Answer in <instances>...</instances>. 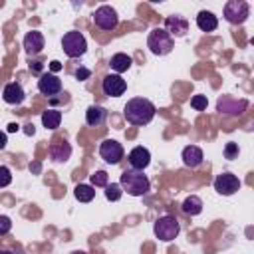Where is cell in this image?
I'll list each match as a JSON object with an SVG mask.
<instances>
[{
	"mask_svg": "<svg viewBox=\"0 0 254 254\" xmlns=\"http://www.w3.org/2000/svg\"><path fill=\"white\" fill-rule=\"evenodd\" d=\"M44 44H46L44 34L38 32V30H32L24 36V50H26L28 56H38L44 50Z\"/></svg>",
	"mask_w": 254,
	"mask_h": 254,
	"instance_id": "15",
	"label": "cell"
},
{
	"mask_svg": "<svg viewBox=\"0 0 254 254\" xmlns=\"http://www.w3.org/2000/svg\"><path fill=\"white\" fill-rule=\"evenodd\" d=\"M206 105H208L206 95H192V97H190V107H192V109H196V111H204Z\"/></svg>",
	"mask_w": 254,
	"mask_h": 254,
	"instance_id": "27",
	"label": "cell"
},
{
	"mask_svg": "<svg viewBox=\"0 0 254 254\" xmlns=\"http://www.w3.org/2000/svg\"><path fill=\"white\" fill-rule=\"evenodd\" d=\"M89 181H91V187H107L109 185V177H107V173L105 171H95L91 177H89Z\"/></svg>",
	"mask_w": 254,
	"mask_h": 254,
	"instance_id": "26",
	"label": "cell"
},
{
	"mask_svg": "<svg viewBox=\"0 0 254 254\" xmlns=\"http://www.w3.org/2000/svg\"><path fill=\"white\" fill-rule=\"evenodd\" d=\"M131 64H133L131 56H127V54H123V52L113 54V56H111V62H109L111 69H113L117 75H119V73H123V71H127V69L131 67Z\"/></svg>",
	"mask_w": 254,
	"mask_h": 254,
	"instance_id": "21",
	"label": "cell"
},
{
	"mask_svg": "<svg viewBox=\"0 0 254 254\" xmlns=\"http://www.w3.org/2000/svg\"><path fill=\"white\" fill-rule=\"evenodd\" d=\"M119 187L123 190H127V194L131 196H145L151 190V183L147 179V175H143V171H123L121 179H119Z\"/></svg>",
	"mask_w": 254,
	"mask_h": 254,
	"instance_id": "2",
	"label": "cell"
},
{
	"mask_svg": "<svg viewBox=\"0 0 254 254\" xmlns=\"http://www.w3.org/2000/svg\"><path fill=\"white\" fill-rule=\"evenodd\" d=\"M69 155H71V147H69L67 141L58 139V141H54V143L50 145V157H52V161H56V163H65V161L69 159Z\"/></svg>",
	"mask_w": 254,
	"mask_h": 254,
	"instance_id": "18",
	"label": "cell"
},
{
	"mask_svg": "<svg viewBox=\"0 0 254 254\" xmlns=\"http://www.w3.org/2000/svg\"><path fill=\"white\" fill-rule=\"evenodd\" d=\"M127 159H129V165H131L133 171H143V169H147L149 163H151V153H149V149L137 145V147H133V149L129 151V157H127Z\"/></svg>",
	"mask_w": 254,
	"mask_h": 254,
	"instance_id": "12",
	"label": "cell"
},
{
	"mask_svg": "<svg viewBox=\"0 0 254 254\" xmlns=\"http://www.w3.org/2000/svg\"><path fill=\"white\" fill-rule=\"evenodd\" d=\"M147 46L155 56H167L175 48V42H173V38L169 36V32L165 28H155V30L149 32Z\"/></svg>",
	"mask_w": 254,
	"mask_h": 254,
	"instance_id": "4",
	"label": "cell"
},
{
	"mask_svg": "<svg viewBox=\"0 0 254 254\" xmlns=\"http://www.w3.org/2000/svg\"><path fill=\"white\" fill-rule=\"evenodd\" d=\"M181 159H183L185 167L196 169V167H200V163H202L204 155H202V149H200V147H196V145H187V147L183 149Z\"/></svg>",
	"mask_w": 254,
	"mask_h": 254,
	"instance_id": "16",
	"label": "cell"
},
{
	"mask_svg": "<svg viewBox=\"0 0 254 254\" xmlns=\"http://www.w3.org/2000/svg\"><path fill=\"white\" fill-rule=\"evenodd\" d=\"M121 194H123V189H121L117 183H111V185L105 187V198H107V200L115 202V200L121 198Z\"/></svg>",
	"mask_w": 254,
	"mask_h": 254,
	"instance_id": "25",
	"label": "cell"
},
{
	"mask_svg": "<svg viewBox=\"0 0 254 254\" xmlns=\"http://www.w3.org/2000/svg\"><path fill=\"white\" fill-rule=\"evenodd\" d=\"M165 30L169 32V36L173 38H183V36H187V32H189V20L187 18H183V16H177V14H173V16H167V20H165Z\"/></svg>",
	"mask_w": 254,
	"mask_h": 254,
	"instance_id": "13",
	"label": "cell"
},
{
	"mask_svg": "<svg viewBox=\"0 0 254 254\" xmlns=\"http://www.w3.org/2000/svg\"><path fill=\"white\" fill-rule=\"evenodd\" d=\"M62 50H64V54L67 58H79V56L85 54L87 42H85V38H83L81 32L71 30V32L64 34V38H62Z\"/></svg>",
	"mask_w": 254,
	"mask_h": 254,
	"instance_id": "5",
	"label": "cell"
},
{
	"mask_svg": "<svg viewBox=\"0 0 254 254\" xmlns=\"http://www.w3.org/2000/svg\"><path fill=\"white\" fill-rule=\"evenodd\" d=\"M101 89H103V93L109 95V97H119V95L125 93L127 83H125V79H123L121 75H117V73H109V75L103 77V81H101Z\"/></svg>",
	"mask_w": 254,
	"mask_h": 254,
	"instance_id": "11",
	"label": "cell"
},
{
	"mask_svg": "<svg viewBox=\"0 0 254 254\" xmlns=\"http://www.w3.org/2000/svg\"><path fill=\"white\" fill-rule=\"evenodd\" d=\"M38 89H40V93L50 95V97L58 95L62 91V79L54 73H42L38 79Z\"/></svg>",
	"mask_w": 254,
	"mask_h": 254,
	"instance_id": "14",
	"label": "cell"
},
{
	"mask_svg": "<svg viewBox=\"0 0 254 254\" xmlns=\"http://www.w3.org/2000/svg\"><path fill=\"white\" fill-rule=\"evenodd\" d=\"M73 194H75V198L79 202H91L93 196H95V189L91 185H77L73 189Z\"/></svg>",
	"mask_w": 254,
	"mask_h": 254,
	"instance_id": "24",
	"label": "cell"
},
{
	"mask_svg": "<svg viewBox=\"0 0 254 254\" xmlns=\"http://www.w3.org/2000/svg\"><path fill=\"white\" fill-rule=\"evenodd\" d=\"M248 107V101L246 99H236V97H230V95H222L216 103V109L218 113L222 115H230V117H238L246 111Z\"/></svg>",
	"mask_w": 254,
	"mask_h": 254,
	"instance_id": "8",
	"label": "cell"
},
{
	"mask_svg": "<svg viewBox=\"0 0 254 254\" xmlns=\"http://www.w3.org/2000/svg\"><path fill=\"white\" fill-rule=\"evenodd\" d=\"M107 119V109L101 105H89L85 111V123L89 127H101Z\"/></svg>",
	"mask_w": 254,
	"mask_h": 254,
	"instance_id": "19",
	"label": "cell"
},
{
	"mask_svg": "<svg viewBox=\"0 0 254 254\" xmlns=\"http://www.w3.org/2000/svg\"><path fill=\"white\" fill-rule=\"evenodd\" d=\"M18 129H20V125H18V123H10V125H8V133H16Z\"/></svg>",
	"mask_w": 254,
	"mask_h": 254,
	"instance_id": "35",
	"label": "cell"
},
{
	"mask_svg": "<svg viewBox=\"0 0 254 254\" xmlns=\"http://www.w3.org/2000/svg\"><path fill=\"white\" fill-rule=\"evenodd\" d=\"M60 69H62V64H60L58 60L50 62V71H54V73H56V71H60Z\"/></svg>",
	"mask_w": 254,
	"mask_h": 254,
	"instance_id": "32",
	"label": "cell"
},
{
	"mask_svg": "<svg viewBox=\"0 0 254 254\" xmlns=\"http://www.w3.org/2000/svg\"><path fill=\"white\" fill-rule=\"evenodd\" d=\"M155 111L157 109H155V105L149 99H145V97H133V99H129L125 103L123 117L127 119V123H131L135 127H143V125H147V123L153 121Z\"/></svg>",
	"mask_w": 254,
	"mask_h": 254,
	"instance_id": "1",
	"label": "cell"
},
{
	"mask_svg": "<svg viewBox=\"0 0 254 254\" xmlns=\"http://www.w3.org/2000/svg\"><path fill=\"white\" fill-rule=\"evenodd\" d=\"M69 254H87V252H83V250H73V252H69Z\"/></svg>",
	"mask_w": 254,
	"mask_h": 254,
	"instance_id": "37",
	"label": "cell"
},
{
	"mask_svg": "<svg viewBox=\"0 0 254 254\" xmlns=\"http://www.w3.org/2000/svg\"><path fill=\"white\" fill-rule=\"evenodd\" d=\"M42 123L46 129H58L62 123V111L58 109H46L42 113Z\"/></svg>",
	"mask_w": 254,
	"mask_h": 254,
	"instance_id": "23",
	"label": "cell"
},
{
	"mask_svg": "<svg viewBox=\"0 0 254 254\" xmlns=\"http://www.w3.org/2000/svg\"><path fill=\"white\" fill-rule=\"evenodd\" d=\"M6 143H8V139H6V133H4V131H0V151L6 147Z\"/></svg>",
	"mask_w": 254,
	"mask_h": 254,
	"instance_id": "34",
	"label": "cell"
},
{
	"mask_svg": "<svg viewBox=\"0 0 254 254\" xmlns=\"http://www.w3.org/2000/svg\"><path fill=\"white\" fill-rule=\"evenodd\" d=\"M99 155L105 163L109 165H117L121 159H123V147L121 143H117L115 139H105L101 145H99Z\"/></svg>",
	"mask_w": 254,
	"mask_h": 254,
	"instance_id": "10",
	"label": "cell"
},
{
	"mask_svg": "<svg viewBox=\"0 0 254 254\" xmlns=\"http://www.w3.org/2000/svg\"><path fill=\"white\" fill-rule=\"evenodd\" d=\"M26 133H28V135H34V125H32V123L26 125Z\"/></svg>",
	"mask_w": 254,
	"mask_h": 254,
	"instance_id": "36",
	"label": "cell"
},
{
	"mask_svg": "<svg viewBox=\"0 0 254 254\" xmlns=\"http://www.w3.org/2000/svg\"><path fill=\"white\" fill-rule=\"evenodd\" d=\"M10 228H12V220L8 218V216H0V236H4V234H8L10 232Z\"/></svg>",
	"mask_w": 254,
	"mask_h": 254,
	"instance_id": "30",
	"label": "cell"
},
{
	"mask_svg": "<svg viewBox=\"0 0 254 254\" xmlns=\"http://www.w3.org/2000/svg\"><path fill=\"white\" fill-rule=\"evenodd\" d=\"M30 69H32L34 73H40V71H42V64H40V62H32V64H30Z\"/></svg>",
	"mask_w": 254,
	"mask_h": 254,
	"instance_id": "33",
	"label": "cell"
},
{
	"mask_svg": "<svg viewBox=\"0 0 254 254\" xmlns=\"http://www.w3.org/2000/svg\"><path fill=\"white\" fill-rule=\"evenodd\" d=\"M196 26H198V30H202V32H214L216 26H218V20H216V16H214L212 12L200 10V12L196 14Z\"/></svg>",
	"mask_w": 254,
	"mask_h": 254,
	"instance_id": "20",
	"label": "cell"
},
{
	"mask_svg": "<svg viewBox=\"0 0 254 254\" xmlns=\"http://www.w3.org/2000/svg\"><path fill=\"white\" fill-rule=\"evenodd\" d=\"M250 14V6L244 2V0H228L224 4V18L230 22V24H244L246 18Z\"/></svg>",
	"mask_w": 254,
	"mask_h": 254,
	"instance_id": "6",
	"label": "cell"
},
{
	"mask_svg": "<svg viewBox=\"0 0 254 254\" xmlns=\"http://www.w3.org/2000/svg\"><path fill=\"white\" fill-rule=\"evenodd\" d=\"M2 97H4V101H6V103H10V105H20V103L24 101L26 93H24V89H22V85H20V83L12 81V83H6V85H4Z\"/></svg>",
	"mask_w": 254,
	"mask_h": 254,
	"instance_id": "17",
	"label": "cell"
},
{
	"mask_svg": "<svg viewBox=\"0 0 254 254\" xmlns=\"http://www.w3.org/2000/svg\"><path fill=\"white\" fill-rule=\"evenodd\" d=\"M93 22H95L97 28H101V30H105V32H111V30L117 28L119 16H117L115 8L103 4V6H99V8L93 12Z\"/></svg>",
	"mask_w": 254,
	"mask_h": 254,
	"instance_id": "7",
	"label": "cell"
},
{
	"mask_svg": "<svg viewBox=\"0 0 254 254\" xmlns=\"http://www.w3.org/2000/svg\"><path fill=\"white\" fill-rule=\"evenodd\" d=\"M238 189H240V181H238L236 175H232V173H220V175H216V179H214V190L218 194L230 196Z\"/></svg>",
	"mask_w": 254,
	"mask_h": 254,
	"instance_id": "9",
	"label": "cell"
},
{
	"mask_svg": "<svg viewBox=\"0 0 254 254\" xmlns=\"http://www.w3.org/2000/svg\"><path fill=\"white\" fill-rule=\"evenodd\" d=\"M10 183H12V173H10V169L4 167V165H0V189L8 187Z\"/></svg>",
	"mask_w": 254,
	"mask_h": 254,
	"instance_id": "29",
	"label": "cell"
},
{
	"mask_svg": "<svg viewBox=\"0 0 254 254\" xmlns=\"http://www.w3.org/2000/svg\"><path fill=\"white\" fill-rule=\"evenodd\" d=\"M0 254H14L12 250H0Z\"/></svg>",
	"mask_w": 254,
	"mask_h": 254,
	"instance_id": "38",
	"label": "cell"
},
{
	"mask_svg": "<svg viewBox=\"0 0 254 254\" xmlns=\"http://www.w3.org/2000/svg\"><path fill=\"white\" fill-rule=\"evenodd\" d=\"M238 153H240V149H238V143H234V141H230V143H226V147H224V159H236L238 157Z\"/></svg>",
	"mask_w": 254,
	"mask_h": 254,
	"instance_id": "28",
	"label": "cell"
},
{
	"mask_svg": "<svg viewBox=\"0 0 254 254\" xmlns=\"http://www.w3.org/2000/svg\"><path fill=\"white\" fill-rule=\"evenodd\" d=\"M181 208H183L185 214H189V216H196V214L202 212V200H200L196 194H190V196H187V198L183 200Z\"/></svg>",
	"mask_w": 254,
	"mask_h": 254,
	"instance_id": "22",
	"label": "cell"
},
{
	"mask_svg": "<svg viewBox=\"0 0 254 254\" xmlns=\"http://www.w3.org/2000/svg\"><path fill=\"white\" fill-rule=\"evenodd\" d=\"M89 75H91V71H89L87 67H77V69H75V77H77L79 81H83V79H87Z\"/></svg>",
	"mask_w": 254,
	"mask_h": 254,
	"instance_id": "31",
	"label": "cell"
},
{
	"mask_svg": "<svg viewBox=\"0 0 254 254\" xmlns=\"http://www.w3.org/2000/svg\"><path fill=\"white\" fill-rule=\"evenodd\" d=\"M153 232L155 236L161 240V242H171L179 236L181 232V224L177 220V216L173 214H165V216H159L153 224Z\"/></svg>",
	"mask_w": 254,
	"mask_h": 254,
	"instance_id": "3",
	"label": "cell"
}]
</instances>
